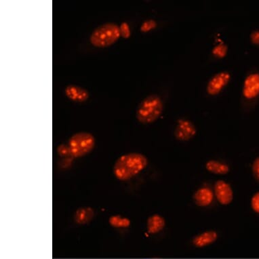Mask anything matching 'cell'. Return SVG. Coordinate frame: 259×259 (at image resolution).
I'll return each mask as SVG.
<instances>
[{
	"label": "cell",
	"instance_id": "cell-10",
	"mask_svg": "<svg viewBox=\"0 0 259 259\" xmlns=\"http://www.w3.org/2000/svg\"><path fill=\"white\" fill-rule=\"evenodd\" d=\"M218 239V234L215 231L208 230L200 233L193 239V244L197 248L210 246Z\"/></svg>",
	"mask_w": 259,
	"mask_h": 259
},
{
	"label": "cell",
	"instance_id": "cell-13",
	"mask_svg": "<svg viewBox=\"0 0 259 259\" xmlns=\"http://www.w3.org/2000/svg\"><path fill=\"white\" fill-rule=\"evenodd\" d=\"M207 171L217 175H225L230 172V166L222 161L211 159L207 161L205 165Z\"/></svg>",
	"mask_w": 259,
	"mask_h": 259
},
{
	"label": "cell",
	"instance_id": "cell-6",
	"mask_svg": "<svg viewBox=\"0 0 259 259\" xmlns=\"http://www.w3.org/2000/svg\"><path fill=\"white\" fill-rule=\"evenodd\" d=\"M196 127L191 121L180 119L175 127V136L177 140L187 141L196 136Z\"/></svg>",
	"mask_w": 259,
	"mask_h": 259
},
{
	"label": "cell",
	"instance_id": "cell-15",
	"mask_svg": "<svg viewBox=\"0 0 259 259\" xmlns=\"http://www.w3.org/2000/svg\"><path fill=\"white\" fill-rule=\"evenodd\" d=\"M156 26V22L153 21V20H148V21H145L142 24L141 27V31L142 32H149L155 29Z\"/></svg>",
	"mask_w": 259,
	"mask_h": 259
},
{
	"label": "cell",
	"instance_id": "cell-19",
	"mask_svg": "<svg viewBox=\"0 0 259 259\" xmlns=\"http://www.w3.org/2000/svg\"><path fill=\"white\" fill-rule=\"evenodd\" d=\"M252 173L254 178L259 183V157H257L253 162Z\"/></svg>",
	"mask_w": 259,
	"mask_h": 259
},
{
	"label": "cell",
	"instance_id": "cell-1",
	"mask_svg": "<svg viewBox=\"0 0 259 259\" xmlns=\"http://www.w3.org/2000/svg\"><path fill=\"white\" fill-rule=\"evenodd\" d=\"M148 164V159L144 155L131 153L121 155L117 159L113 172L119 180L127 181L144 170Z\"/></svg>",
	"mask_w": 259,
	"mask_h": 259
},
{
	"label": "cell",
	"instance_id": "cell-11",
	"mask_svg": "<svg viewBox=\"0 0 259 259\" xmlns=\"http://www.w3.org/2000/svg\"><path fill=\"white\" fill-rule=\"evenodd\" d=\"M65 95L70 100L81 103L84 102L89 97V93L87 90L75 85H67L65 89Z\"/></svg>",
	"mask_w": 259,
	"mask_h": 259
},
{
	"label": "cell",
	"instance_id": "cell-7",
	"mask_svg": "<svg viewBox=\"0 0 259 259\" xmlns=\"http://www.w3.org/2000/svg\"><path fill=\"white\" fill-rule=\"evenodd\" d=\"M230 79L231 75L227 71L217 73L208 81L206 88L207 93L212 96L218 95L228 84Z\"/></svg>",
	"mask_w": 259,
	"mask_h": 259
},
{
	"label": "cell",
	"instance_id": "cell-5",
	"mask_svg": "<svg viewBox=\"0 0 259 259\" xmlns=\"http://www.w3.org/2000/svg\"><path fill=\"white\" fill-rule=\"evenodd\" d=\"M214 194L219 204L228 206L234 200V191L230 184L223 180H219L215 183Z\"/></svg>",
	"mask_w": 259,
	"mask_h": 259
},
{
	"label": "cell",
	"instance_id": "cell-2",
	"mask_svg": "<svg viewBox=\"0 0 259 259\" xmlns=\"http://www.w3.org/2000/svg\"><path fill=\"white\" fill-rule=\"evenodd\" d=\"M164 105L159 96L149 95L143 99L137 110V118L139 122L148 124L156 121L162 113Z\"/></svg>",
	"mask_w": 259,
	"mask_h": 259
},
{
	"label": "cell",
	"instance_id": "cell-16",
	"mask_svg": "<svg viewBox=\"0 0 259 259\" xmlns=\"http://www.w3.org/2000/svg\"><path fill=\"white\" fill-rule=\"evenodd\" d=\"M251 207L254 212L259 214V191L253 195L251 199Z\"/></svg>",
	"mask_w": 259,
	"mask_h": 259
},
{
	"label": "cell",
	"instance_id": "cell-8",
	"mask_svg": "<svg viewBox=\"0 0 259 259\" xmlns=\"http://www.w3.org/2000/svg\"><path fill=\"white\" fill-rule=\"evenodd\" d=\"M243 95L248 99L255 98L259 95L258 73H252L246 77L243 88Z\"/></svg>",
	"mask_w": 259,
	"mask_h": 259
},
{
	"label": "cell",
	"instance_id": "cell-20",
	"mask_svg": "<svg viewBox=\"0 0 259 259\" xmlns=\"http://www.w3.org/2000/svg\"><path fill=\"white\" fill-rule=\"evenodd\" d=\"M251 40L255 45H259V31H254L251 34Z\"/></svg>",
	"mask_w": 259,
	"mask_h": 259
},
{
	"label": "cell",
	"instance_id": "cell-14",
	"mask_svg": "<svg viewBox=\"0 0 259 259\" xmlns=\"http://www.w3.org/2000/svg\"><path fill=\"white\" fill-rule=\"evenodd\" d=\"M227 53H228V47L225 45L217 46L212 50L213 55L215 57L220 58V59L225 57L227 55Z\"/></svg>",
	"mask_w": 259,
	"mask_h": 259
},
{
	"label": "cell",
	"instance_id": "cell-3",
	"mask_svg": "<svg viewBox=\"0 0 259 259\" xmlns=\"http://www.w3.org/2000/svg\"><path fill=\"white\" fill-rule=\"evenodd\" d=\"M121 36L120 29L116 24H103L94 30L90 37V41L94 47L106 48L116 42Z\"/></svg>",
	"mask_w": 259,
	"mask_h": 259
},
{
	"label": "cell",
	"instance_id": "cell-9",
	"mask_svg": "<svg viewBox=\"0 0 259 259\" xmlns=\"http://www.w3.org/2000/svg\"><path fill=\"white\" fill-rule=\"evenodd\" d=\"M214 192L210 188L206 187H201L193 194V201L199 207L205 208L212 204L214 200Z\"/></svg>",
	"mask_w": 259,
	"mask_h": 259
},
{
	"label": "cell",
	"instance_id": "cell-12",
	"mask_svg": "<svg viewBox=\"0 0 259 259\" xmlns=\"http://www.w3.org/2000/svg\"><path fill=\"white\" fill-rule=\"evenodd\" d=\"M166 221L164 217L159 214H153L147 221V230L151 234H156L164 230Z\"/></svg>",
	"mask_w": 259,
	"mask_h": 259
},
{
	"label": "cell",
	"instance_id": "cell-17",
	"mask_svg": "<svg viewBox=\"0 0 259 259\" xmlns=\"http://www.w3.org/2000/svg\"><path fill=\"white\" fill-rule=\"evenodd\" d=\"M119 29H120L121 36L124 38H128L131 36V29H130L128 24L121 23V26H119Z\"/></svg>",
	"mask_w": 259,
	"mask_h": 259
},
{
	"label": "cell",
	"instance_id": "cell-4",
	"mask_svg": "<svg viewBox=\"0 0 259 259\" xmlns=\"http://www.w3.org/2000/svg\"><path fill=\"white\" fill-rule=\"evenodd\" d=\"M95 145V137L87 133H79L73 135L68 143L70 154L76 157L83 156L91 152Z\"/></svg>",
	"mask_w": 259,
	"mask_h": 259
},
{
	"label": "cell",
	"instance_id": "cell-18",
	"mask_svg": "<svg viewBox=\"0 0 259 259\" xmlns=\"http://www.w3.org/2000/svg\"><path fill=\"white\" fill-rule=\"evenodd\" d=\"M113 221L117 226L121 227V228H126L130 225L128 219L121 218V217H116Z\"/></svg>",
	"mask_w": 259,
	"mask_h": 259
}]
</instances>
